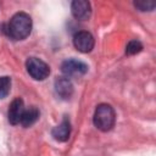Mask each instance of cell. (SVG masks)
Returning <instances> with one entry per match:
<instances>
[{"label": "cell", "mask_w": 156, "mask_h": 156, "mask_svg": "<svg viewBox=\"0 0 156 156\" xmlns=\"http://www.w3.org/2000/svg\"><path fill=\"white\" fill-rule=\"evenodd\" d=\"M32 30V18L26 12L13 15L5 28V33L13 40L26 39Z\"/></svg>", "instance_id": "1"}, {"label": "cell", "mask_w": 156, "mask_h": 156, "mask_svg": "<svg viewBox=\"0 0 156 156\" xmlns=\"http://www.w3.org/2000/svg\"><path fill=\"white\" fill-rule=\"evenodd\" d=\"M94 126L101 132H108L115 127L116 112L108 104H100L96 106L94 112Z\"/></svg>", "instance_id": "2"}, {"label": "cell", "mask_w": 156, "mask_h": 156, "mask_svg": "<svg viewBox=\"0 0 156 156\" xmlns=\"http://www.w3.org/2000/svg\"><path fill=\"white\" fill-rule=\"evenodd\" d=\"M26 68L29 76L35 80H44L50 74V67L38 57H29L26 61Z\"/></svg>", "instance_id": "3"}, {"label": "cell", "mask_w": 156, "mask_h": 156, "mask_svg": "<svg viewBox=\"0 0 156 156\" xmlns=\"http://www.w3.org/2000/svg\"><path fill=\"white\" fill-rule=\"evenodd\" d=\"M61 71L67 78H78L84 76L88 72V66L79 60L68 58L62 62Z\"/></svg>", "instance_id": "4"}, {"label": "cell", "mask_w": 156, "mask_h": 156, "mask_svg": "<svg viewBox=\"0 0 156 156\" xmlns=\"http://www.w3.org/2000/svg\"><path fill=\"white\" fill-rule=\"evenodd\" d=\"M94 37L85 30L77 32L73 37V45L80 52H90L94 48Z\"/></svg>", "instance_id": "5"}, {"label": "cell", "mask_w": 156, "mask_h": 156, "mask_svg": "<svg viewBox=\"0 0 156 156\" xmlns=\"http://www.w3.org/2000/svg\"><path fill=\"white\" fill-rule=\"evenodd\" d=\"M71 12L74 18L79 21L88 20L91 13V6L89 1L85 0H74L71 4Z\"/></svg>", "instance_id": "6"}, {"label": "cell", "mask_w": 156, "mask_h": 156, "mask_svg": "<svg viewBox=\"0 0 156 156\" xmlns=\"http://www.w3.org/2000/svg\"><path fill=\"white\" fill-rule=\"evenodd\" d=\"M24 112V105H23V100L21 98H16L9 107V112H7V118L9 122L11 124H18L21 123V118L22 115Z\"/></svg>", "instance_id": "7"}, {"label": "cell", "mask_w": 156, "mask_h": 156, "mask_svg": "<svg viewBox=\"0 0 156 156\" xmlns=\"http://www.w3.org/2000/svg\"><path fill=\"white\" fill-rule=\"evenodd\" d=\"M51 135L56 141H60V143L67 141L69 139V135H71V122H69V119L67 117H65L60 124L54 127V129L51 130Z\"/></svg>", "instance_id": "8"}, {"label": "cell", "mask_w": 156, "mask_h": 156, "mask_svg": "<svg viewBox=\"0 0 156 156\" xmlns=\"http://www.w3.org/2000/svg\"><path fill=\"white\" fill-rule=\"evenodd\" d=\"M55 91L61 99H69L73 94V84L67 77H58L55 80Z\"/></svg>", "instance_id": "9"}, {"label": "cell", "mask_w": 156, "mask_h": 156, "mask_svg": "<svg viewBox=\"0 0 156 156\" xmlns=\"http://www.w3.org/2000/svg\"><path fill=\"white\" fill-rule=\"evenodd\" d=\"M39 118V110L35 106H30L29 108H24V112L21 118V124L23 127H30L33 126Z\"/></svg>", "instance_id": "10"}, {"label": "cell", "mask_w": 156, "mask_h": 156, "mask_svg": "<svg viewBox=\"0 0 156 156\" xmlns=\"http://www.w3.org/2000/svg\"><path fill=\"white\" fill-rule=\"evenodd\" d=\"M11 89V79L10 77H0V99L7 96Z\"/></svg>", "instance_id": "11"}, {"label": "cell", "mask_w": 156, "mask_h": 156, "mask_svg": "<svg viewBox=\"0 0 156 156\" xmlns=\"http://www.w3.org/2000/svg\"><path fill=\"white\" fill-rule=\"evenodd\" d=\"M141 50H143V44L139 40H130L126 46L127 55H135V54H139Z\"/></svg>", "instance_id": "12"}, {"label": "cell", "mask_w": 156, "mask_h": 156, "mask_svg": "<svg viewBox=\"0 0 156 156\" xmlns=\"http://www.w3.org/2000/svg\"><path fill=\"white\" fill-rule=\"evenodd\" d=\"M134 6L139 11H152L156 4L155 1H151V0H139V1H134Z\"/></svg>", "instance_id": "13"}]
</instances>
